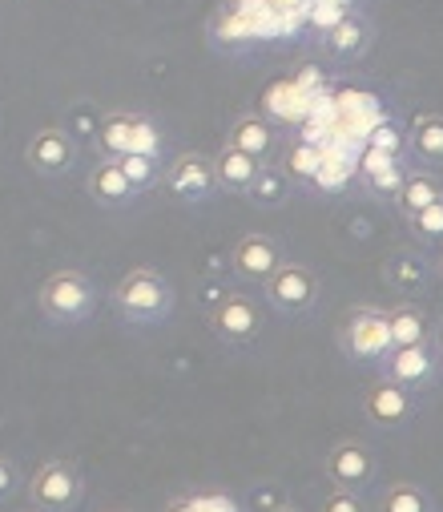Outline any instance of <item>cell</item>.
Listing matches in <instances>:
<instances>
[{
	"instance_id": "cell-13",
	"label": "cell",
	"mask_w": 443,
	"mask_h": 512,
	"mask_svg": "<svg viewBox=\"0 0 443 512\" xmlns=\"http://www.w3.org/2000/svg\"><path fill=\"white\" fill-rule=\"evenodd\" d=\"M278 263H286L278 238H270V234H246V238H238V246H234V271L246 283H266L278 271Z\"/></svg>"
},
{
	"instance_id": "cell-27",
	"label": "cell",
	"mask_w": 443,
	"mask_h": 512,
	"mask_svg": "<svg viewBox=\"0 0 443 512\" xmlns=\"http://www.w3.org/2000/svg\"><path fill=\"white\" fill-rule=\"evenodd\" d=\"M319 512H371V504H367V496H363V492L331 488V492L319 500Z\"/></svg>"
},
{
	"instance_id": "cell-31",
	"label": "cell",
	"mask_w": 443,
	"mask_h": 512,
	"mask_svg": "<svg viewBox=\"0 0 443 512\" xmlns=\"http://www.w3.org/2000/svg\"><path fill=\"white\" fill-rule=\"evenodd\" d=\"M162 512H198V504H194V496H174Z\"/></svg>"
},
{
	"instance_id": "cell-2",
	"label": "cell",
	"mask_w": 443,
	"mask_h": 512,
	"mask_svg": "<svg viewBox=\"0 0 443 512\" xmlns=\"http://www.w3.org/2000/svg\"><path fill=\"white\" fill-rule=\"evenodd\" d=\"M37 303L53 327H81L97 311V283L85 271H57L41 283Z\"/></svg>"
},
{
	"instance_id": "cell-34",
	"label": "cell",
	"mask_w": 443,
	"mask_h": 512,
	"mask_svg": "<svg viewBox=\"0 0 443 512\" xmlns=\"http://www.w3.org/2000/svg\"><path fill=\"white\" fill-rule=\"evenodd\" d=\"M435 271H439V275H443V254H439V259H435Z\"/></svg>"
},
{
	"instance_id": "cell-29",
	"label": "cell",
	"mask_w": 443,
	"mask_h": 512,
	"mask_svg": "<svg viewBox=\"0 0 443 512\" xmlns=\"http://www.w3.org/2000/svg\"><path fill=\"white\" fill-rule=\"evenodd\" d=\"M367 146H375V150H387V154L403 158V134L395 130V125H391V121L375 125V130H371V142H367Z\"/></svg>"
},
{
	"instance_id": "cell-24",
	"label": "cell",
	"mask_w": 443,
	"mask_h": 512,
	"mask_svg": "<svg viewBox=\"0 0 443 512\" xmlns=\"http://www.w3.org/2000/svg\"><path fill=\"white\" fill-rule=\"evenodd\" d=\"M117 166H121V174L129 178V186L137 194H145L162 178V158H150V154H125V158H117Z\"/></svg>"
},
{
	"instance_id": "cell-20",
	"label": "cell",
	"mask_w": 443,
	"mask_h": 512,
	"mask_svg": "<svg viewBox=\"0 0 443 512\" xmlns=\"http://www.w3.org/2000/svg\"><path fill=\"white\" fill-rule=\"evenodd\" d=\"M371 512H439V504H435V496H431L423 484H415V480H395V484H387V488L379 492V500H375Z\"/></svg>"
},
{
	"instance_id": "cell-21",
	"label": "cell",
	"mask_w": 443,
	"mask_h": 512,
	"mask_svg": "<svg viewBox=\"0 0 443 512\" xmlns=\"http://www.w3.org/2000/svg\"><path fill=\"white\" fill-rule=\"evenodd\" d=\"M439 198H443V178H435L431 170H407V178H403V186H399V194H395L403 218L419 214L423 206H431V202H439Z\"/></svg>"
},
{
	"instance_id": "cell-14",
	"label": "cell",
	"mask_w": 443,
	"mask_h": 512,
	"mask_svg": "<svg viewBox=\"0 0 443 512\" xmlns=\"http://www.w3.org/2000/svg\"><path fill=\"white\" fill-rule=\"evenodd\" d=\"M85 194H89L101 210H125V206L137 202V190L129 186V178L121 174L117 162L93 166V174H89V182H85Z\"/></svg>"
},
{
	"instance_id": "cell-17",
	"label": "cell",
	"mask_w": 443,
	"mask_h": 512,
	"mask_svg": "<svg viewBox=\"0 0 443 512\" xmlns=\"http://www.w3.org/2000/svg\"><path fill=\"white\" fill-rule=\"evenodd\" d=\"M210 166H214V182H218L222 194H246V186H250V178H254V170H258L262 162H254L250 154H242V150H234V146H222V150L210 158Z\"/></svg>"
},
{
	"instance_id": "cell-16",
	"label": "cell",
	"mask_w": 443,
	"mask_h": 512,
	"mask_svg": "<svg viewBox=\"0 0 443 512\" xmlns=\"http://www.w3.org/2000/svg\"><path fill=\"white\" fill-rule=\"evenodd\" d=\"M274 142H278V130H274V125H270L266 117H258V113L238 117V121L230 125V138H226V146H234V150L250 154L254 162H266V158H270V150H274Z\"/></svg>"
},
{
	"instance_id": "cell-8",
	"label": "cell",
	"mask_w": 443,
	"mask_h": 512,
	"mask_svg": "<svg viewBox=\"0 0 443 512\" xmlns=\"http://www.w3.org/2000/svg\"><path fill=\"white\" fill-rule=\"evenodd\" d=\"M363 416L379 432H403L419 416V396H411L407 388H399L391 379H375L363 392Z\"/></svg>"
},
{
	"instance_id": "cell-1",
	"label": "cell",
	"mask_w": 443,
	"mask_h": 512,
	"mask_svg": "<svg viewBox=\"0 0 443 512\" xmlns=\"http://www.w3.org/2000/svg\"><path fill=\"white\" fill-rule=\"evenodd\" d=\"M174 303H178V295H174L170 279L154 267H137L113 287V311L129 327H162L174 315Z\"/></svg>"
},
{
	"instance_id": "cell-7",
	"label": "cell",
	"mask_w": 443,
	"mask_h": 512,
	"mask_svg": "<svg viewBox=\"0 0 443 512\" xmlns=\"http://www.w3.org/2000/svg\"><path fill=\"white\" fill-rule=\"evenodd\" d=\"M97 146L109 162L125 158V154H150V158H162V134L154 130L145 117L137 113H109L97 130Z\"/></svg>"
},
{
	"instance_id": "cell-28",
	"label": "cell",
	"mask_w": 443,
	"mask_h": 512,
	"mask_svg": "<svg viewBox=\"0 0 443 512\" xmlns=\"http://www.w3.org/2000/svg\"><path fill=\"white\" fill-rule=\"evenodd\" d=\"M290 178H315L319 170H323V162H319V150L315 146H294L290 150V162L282 166Z\"/></svg>"
},
{
	"instance_id": "cell-18",
	"label": "cell",
	"mask_w": 443,
	"mask_h": 512,
	"mask_svg": "<svg viewBox=\"0 0 443 512\" xmlns=\"http://www.w3.org/2000/svg\"><path fill=\"white\" fill-rule=\"evenodd\" d=\"M250 206H258V210H278V206H286L290 202V174L282 170V166H258L254 170V178H250V186H246V194H242Z\"/></svg>"
},
{
	"instance_id": "cell-6",
	"label": "cell",
	"mask_w": 443,
	"mask_h": 512,
	"mask_svg": "<svg viewBox=\"0 0 443 512\" xmlns=\"http://www.w3.org/2000/svg\"><path fill=\"white\" fill-rule=\"evenodd\" d=\"M266 287V299L274 311H282L286 319H299V315H311L323 299V283L311 267L303 263H278V271L262 283Z\"/></svg>"
},
{
	"instance_id": "cell-10",
	"label": "cell",
	"mask_w": 443,
	"mask_h": 512,
	"mask_svg": "<svg viewBox=\"0 0 443 512\" xmlns=\"http://www.w3.org/2000/svg\"><path fill=\"white\" fill-rule=\"evenodd\" d=\"M262 327H266L262 307H258L250 295H242V291L226 295V299L210 311V331H214L222 343H230V347L254 343V339L262 335Z\"/></svg>"
},
{
	"instance_id": "cell-11",
	"label": "cell",
	"mask_w": 443,
	"mask_h": 512,
	"mask_svg": "<svg viewBox=\"0 0 443 512\" xmlns=\"http://www.w3.org/2000/svg\"><path fill=\"white\" fill-rule=\"evenodd\" d=\"M25 162L41 178H65L73 170V162H77V142L65 130H57V125H49V130L33 134V142L25 150Z\"/></svg>"
},
{
	"instance_id": "cell-33",
	"label": "cell",
	"mask_w": 443,
	"mask_h": 512,
	"mask_svg": "<svg viewBox=\"0 0 443 512\" xmlns=\"http://www.w3.org/2000/svg\"><path fill=\"white\" fill-rule=\"evenodd\" d=\"M270 512H303V508H294V504H278V508H270Z\"/></svg>"
},
{
	"instance_id": "cell-26",
	"label": "cell",
	"mask_w": 443,
	"mask_h": 512,
	"mask_svg": "<svg viewBox=\"0 0 443 512\" xmlns=\"http://www.w3.org/2000/svg\"><path fill=\"white\" fill-rule=\"evenodd\" d=\"M403 178H407V162L399 158V162H391V166H383V170L367 174V194H371V198H379V202H391V198L399 194Z\"/></svg>"
},
{
	"instance_id": "cell-35",
	"label": "cell",
	"mask_w": 443,
	"mask_h": 512,
	"mask_svg": "<svg viewBox=\"0 0 443 512\" xmlns=\"http://www.w3.org/2000/svg\"><path fill=\"white\" fill-rule=\"evenodd\" d=\"M335 5H351V0H335Z\"/></svg>"
},
{
	"instance_id": "cell-23",
	"label": "cell",
	"mask_w": 443,
	"mask_h": 512,
	"mask_svg": "<svg viewBox=\"0 0 443 512\" xmlns=\"http://www.w3.org/2000/svg\"><path fill=\"white\" fill-rule=\"evenodd\" d=\"M383 279L399 291H419L431 279V267H427V259H419L415 250H395L387 259V267H383Z\"/></svg>"
},
{
	"instance_id": "cell-36",
	"label": "cell",
	"mask_w": 443,
	"mask_h": 512,
	"mask_svg": "<svg viewBox=\"0 0 443 512\" xmlns=\"http://www.w3.org/2000/svg\"><path fill=\"white\" fill-rule=\"evenodd\" d=\"M29 512H37V508H29Z\"/></svg>"
},
{
	"instance_id": "cell-9",
	"label": "cell",
	"mask_w": 443,
	"mask_h": 512,
	"mask_svg": "<svg viewBox=\"0 0 443 512\" xmlns=\"http://www.w3.org/2000/svg\"><path fill=\"white\" fill-rule=\"evenodd\" d=\"M323 472L331 480V488H351V492H371L379 480V460L363 440H339L327 460Z\"/></svg>"
},
{
	"instance_id": "cell-15",
	"label": "cell",
	"mask_w": 443,
	"mask_h": 512,
	"mask_svg": "<svg viewBox=\"0 0 443 512\" xmlns=\"http://www.w3.org/2000/svg\"><path fill=\"white\" fill-rule=\"evenodd\" d=\"M367 45H371V25H367L363 17H355V13H343V17L323 33V49H327L335 61H355V57L367 53Z\"/></svg>"
},
{
	"instance_id": "cell-30",
	"label": "cell",
	"mask_w": 443,
	"mask_h": 512,
	"mask_svg": "<svg viewBox=\"0 0 443 512\" xmlns=\"http://www.w3.org/2000/svg\"><path fill=\"white\" fill-rule=\"evenodd\" d=\"M17 488H21V472H17V464L5 452H0V504H5Z\"/></svg>"
},
{
	"instance_id": "cell-4",
	"label": "cell",
	"mask_w": 443,
	"mask_h": 512,
	"mask_svg": "<svg viewBox=\"0 0 443 512\" xmlns=\"http://www.w3.org/2000/svg\"><path fill=\"white\" fill-rule=\"evenodd\" d=\"M25 492L37 512H77L85 504V472L73 460H49L29 476Z\"/></svg>"
},
{
	"instance_id": "cell-12",
	"label": "cell",
	"mask_w": 443,
	"mask_h": 512,
	"mask_svg": "<svg viewBox=\"0 0 443 512\" xmlns=\"http://www.w3.org/2000/svg\"><path fill=\"white\" fill-rule=\"evenodd\" d=\"M166 178H170L174 198L186 202V206H202V202L218 198L214 166H210V158H202V154H182V158H174Z\"/></svg>"
},
{
	"instance_id": "cell-3",
	"label": "cell",
	"mask_w": 443,
	"mask_h": 512,
	"mask_svg": "<svg viewBox=\"0 0 443 512\" xmlns=\"http://www.w3.org/2000/svg\"><path fill=\"white\" fill-rule=\"evenodd\" d=\"M339 351L347 355V363L355 367H379L391 351V331H387V311L383 307H351L339 319Z\"/></svg>"
},
{
	"instance_id": "cell-25",
	"label": "cell",
	"mask_w": 443,
	"mask_h": 512,
	"mask_svg": "<svg viewBox=\"0 0 443 512\" xmlns=\"http://www.w3.org/2000/svg\"><path fill=\"white\" fill-rule=\"evenodd\" d=\"M407 226H411V234H415L419 242H427V246H443V198L431 202V206H423L419 214H411Z\"/></svg>"
},
{
	"instance_id": "cell-32",
	"label": "cell",
	"mask_w": 443,
	"mask_h": 512,
	"mask_svg": "<svg viewBox=\"0 0 443 512\" xmlns=\"http://www.w3.org/2000/svg\"><path fill=\"white\" fill-rule=\"evenodd\" d=\"M431 347H435V355L443 359V315L431 319Z\"/></svg>"
},
{
	"instance_id": "cell-22",
	"label": "cell",
	"mask_w": 443,
	"mask_h": 512,
	"mask_svg": "<svg viewBox=\"0 0 443 512\" xmlns=\"http://www.w3.org/2000/svg\"><path fill=\"white\" fill-rule=\"evenodd\" d=\"M407 146L423 166H443V117L439 113L415 117L407 130Z\"/></svg>"
},
{
	"instance_id": "cell-19",
	"label": "cell",
	"mask_w": 443,
	"mask_h": 512,
	"mask_svg": "<svg viewBox=\"0 0 443 512\" xmlns=\"http://www.w3.org/2000/svg\"><path fill=\"white\" fill-rule=\"evenodd\" d=\"M387 331H391V347L427 343L431 339V315L415 303H399V307L387 311Z\"/></svg>"
},
{
	"instance_id": "cell-5",
	"label": "cell",
	"mask_w": 443,
	"mask_h": 512,
	"mask_svg": "<svg viewBox=\"0 0 443 512\" xmlns=\"http://www.w3.org/2000/svg\"><path fill=\"white\" fill-rule=\"evenodd\" d=\"M379 371H383V379L399 383V388H407L411 396H431L443 383V359L435 355L431 339L411 343V347H391L387 359L379 363Z\"/></svg>"
}]
</instances>
